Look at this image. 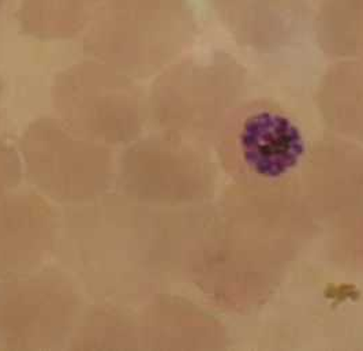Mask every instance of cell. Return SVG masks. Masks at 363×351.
<instances>
[{"label": "cell", "instance_id": "obj_1", "mask_svg": "<svg viewBox=\"0 0 363 351\" xmlns=\"http://www.w3.org/2000/svg\"><path fill=\"white\" fill-rule=\"evenodd\" d=\"M88 48L128 74H153L193 41L187 0H106L91 21Z\"/></svg>", "mask_w": 363, "mask_h": 351}, {"label": "cell", "instance_id": "obj_2", "mask_svg": "<svg viewBox=\"0 0 363 351\" xmlns=\"http://www.w3.org/2000/svg\"><path fill=\"white\" fill-rule=\"evenodd\" d=\"M225 168L246 181L273 184L291 175L308 153L305 133L290 112L272 100L236 107L218 134Z\"/></svg>", "mask_w": 363, "mask_h": 351}, {"label": "cell", "instance_id": "obj_3", "mask_svg": "<svg viewBox=\"0 0 363 351\" xmlns=\"http://www.w3.org/2000/svg\"><path fill=\"white\" fill-rule=\"evenodd\" d=\"M56 106L67 128L93 143H122L138 134L143 97L126 77L101 65H79L59 77Z\"/></svg>", "mask_w": 363, "mask_h": 351}, {"label": "cell", "instance_id": "obj_4", "mask_svg": "<svg viewBox=\"0 0 363 351\" xmlns=\"http://www.w3.org/2000/svg\"><path fill=\"white\" fill-rule=\"evenodd\" d=\"M242 84V70L230 56L186 60L156 84L153 110L167 128L212 134L218 128L221 131Z\"/></svg>", "mask_w": 363, "mask_h": 351}, {"label": "cell", "instance_id": "obj_5", "mask_svg": "<svg viewBox=\"0 0 363 351\" xmlns=\"http://www.w3.org/2000/svg\"><path fill=\"white\" fill-rule=\"evenodd\" d=\"M216 10L238 43L272 51L303 32L311 6L310 0H216Z\"/></svg>", "mask_w": 363, "mask_h": 351}, {"label": "cell", "instance_id": "obj_6", "mask_svg": "<svg viewBox=\"0 0 363 351\" xmlns=\"http://www.w3.org/2000/svg\"><path fill=\"white\" fill-rule=\"evenodd\" d=\"M320 106L335 130L363 133V62H345L332 67L324 78Z\"/></svg>", "mask_w": 363, "mask_h": 351}, {"label": "cell", "instance_id": "obj_7", "mask_svg": "<svg viewBox=\"0 0 363 351\" xmlns=\"http://www.w3.org/2000/svg\"><path fill=\"white\" fill-rule=\"evenodd\" d=\"M313 22L324 52L363 56V0H323Z\"/></svg>", "mask_w": 363, "mask_h": 351}, {"label": "cell", "instance_id": "obj_8", "mask_svg": "<svg viewBox=\"0 0 363 351\" xmlns=\"http://www.w3.org/2000/svg\"><path fill=\"white\" fill-rule=\"evenodd\" d=\"M106 0H23L21 22L38 38H69L91 22Z\"/></svg>", "mask_w": 363, "mask_h": 351}, {"label": "cell", "instance_id": "obj_9", "mask_svg": "<svg viewBox=\"0 0 363 351\" xmlns=\"http://www.w3.org/2000/svg\"><path fill=\"white\" fill-rule=\"evenodd\" d=\"M1 1H3V0H0V4H1Z\"/></svg>", "mask_w": 363, "mask_h": 351}]
</instances>
